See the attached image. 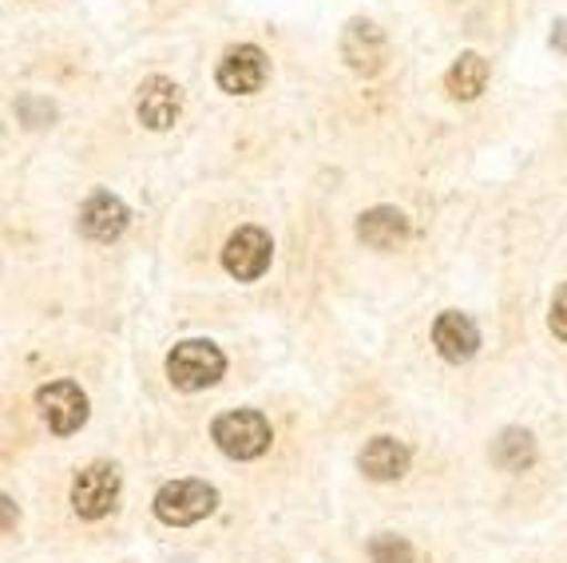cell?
Returning <instances> with one entry per match:
<instances>
[{
    "label": "cell",
    "instance_id": "1",
    "mask_svg": "<svg viewBox=\"0 0 567 563\" xmlns=\"http://www.w3.org/2000/svg\"><path fill=\"white\" fill-rule=\"evenodd\" d=\"M227 373V354L207 338H190L167 354V377L171 386L183 389V393H199L223 381Z\"/></svg>",
    "mask_w": 567,
    "mask_h": 563
},
{
    "label": "cell",
    "instance_id": "2",
    "mask_svg": "<svg viewBox=\"0 0 567 563\" xmlns=\"http://www.w3.org/2000/svg\"><path fill=\"white\" fill-rule=\"evenodd\" d=\"M210 437H215V444L227 452L230 460H255L275 441L270 421H266L258 409H230V413L215 417Z\"/></svg>",
    "mask_w": 567,
    "mask_h": 563
},
{
    "label": "cell",
    "instance_id": "3",
    "mask_svg": "<svg viewBox=\"0 0 567 563\" xmlns=\"http://www.w3.org/2000/svg\"><path fill=\"white\" fill-rule=\"evenodd\" d=\"M218 508V492L210 489L207 480H171L163 484L155 497V516L171 528H190L207 520Z\"/></svg>",
    "mask_w": 567,
    "mask_h": 563
},
{
    "label": "cell",
    "instance_id": "4",
    "mask_svg": "<svg viewBox=\"0 0 567 563\" xmlns=\"http://www.w3.org/2000/svg\"><path fill=\"white\" fill-rule=\"evenodd\" d=\"M270 258H275V243L262 226H238L235 235L223 246V266H227L230 278L238 282H255L270 270Z\"/></svg>",
    "mask_w": 567,
    "mask_h": 563
},
{
    "label": "cell",
    "instance_id": "5",
    "mask_svg": "<svg viewBox=\"0 0 567 563\" xmlns=\"http://www.w3.org/2000/svg\"><path fill=\"white\" fill-rule=\"evenodd\" d=\"M266 75H270V60L258 44H235L223 52L215 68V80L223 92L230 95H255L262 92Z\"/></svg>",
    "mask_w": 567,
    "mask_h": 563
},
{
    "label": "cell",
    "instance_id": "6",
    "mask_svg": "<svg viewBox=\"0 0 567 563\" xmlns=\"http://www.w3.org/2000/svg\"><path fill=\"white\" fill-rule=\"evenodd\" d=\"M120 500V472L115 464H87L72 480V508L84 520H104Z\"/></svg>",
    "mask_w": 567,
    "mask_h": 563
},
{
    "label": "cell",
    "instance_id": "7",
    "mask_svg": "<svg viewBox=\"0 0 567 563\" xmlns=\"http://www.w3.org/2000/svg\"><path fill=\"white\" fill-rule=\"evenodd\" d=\"M40 417L48 421V429L56 437H72V432L84 429L87 421V393L76 381H52L37 393Z\"/></svg>",
    "mask_w": 567,
    "mask_h": 563
},
{
    "label": "cell",
    "instance_id": "8",
    "mask_svg": "<svg viewBox=\"0 0 567 563\" xmlns=\"http://www.w3.org/2000/svg\"><path fill=\"white\" fill-rule=\"evenodd\" d=\"M183 112V88L167 75H152V80H143L140 84V100H135V115H140L143 127H152V132H167L175 127Z\"/></svg>",
    "mask_w": 567,
    "mask_h": 563
},
{
    "label": "cell",
    "instance_id": "9",
    "mask_svg": "<svg viewBox=\"0 0 567 563\" xmlns=\"http://www.w3.org/2000/svg\"><path fill=\"white\" fill-rule=\"evenodd\" d=\"M341 57H346V64H350L353 72L378 75L389 57L385 32H381L373 20H350L346 32H341Z\"/></svg>",
    "mask_w": 567,
    "mask_h": 563
},
{
    "label": "cell",
    "instance_id": "10",
    "mask_svg": "<svg viewBox=\"0 0 567 563\" xmlns=\"http://www.w3.org/2000/svg\"><path fill=\"white\" fill-rule=\"evenodd\" d=\"M433 346L445 361L461 366V361H473L476 349H481V329H476V321L468 314L445 310L433 321Z\"/></svg>",
    "mask_w": 567,
    "mask_h": 563
},
{
    "label": "cell",
    "instance_id": "11",
    "mask_svg": "<svg viewBox=\"0 0 567 563\" xmlns=\"http://www.w3.org/2000/svg\"><path fill=\"white\" fill-rule=\"evenodd\" d=\"M127 223H132V211L123 207L115 195H107V191H95L84 207H80V231L92 243H115L127 231Z\"/></svg>",
    "mask_w": 567,
    "mask_h": 563
},
{
    "label": "cell",
    "instance_id": "12",
    "mask_svg": "<svg viewBox=\"0 0 567 563\" xmlns=\"http://www.w3.org/2000/svg\"><path fill=\"white\" fill-rule=\"evenodd\" d=\"M358 464H361V472H365L369 480H378V484L401 480L409 469V449L398 441V437H373V441L361 449Z\"/></svg>",
    "mask_w": 567,
    "mask_h": 563
},
{
    "label": "cell",
    "instance_id": "13",
    "mask_svg": "<svg viewBox=\"0 0 567 563\" xmlns=\"http://www.w3.org/2000/svg\"><path fill=\"white\" fill-rule=\"evenodd\" d=\"M358 238L373 250H393L409 238V218L398 207H373L361 215Z\"/></svg>",
    "mask_w": 567,
    "mask_h": 563
},
{
    "label": "cell",
    "instance_id": "14",
    "mask_svg": "<svg viewBox=\"0 0 567 563\" xmlns=\"http://www.w3.org/2000/svg\"><path fill=\"white\" fill-rule=\"evenodd\" d=\"M488 84V60L481 52H461L456 64L445 72V88L453 100H476Z\"/></svg>",
    "mask_w": 567,
    "mask_h": 563
},
{
    "label": "cell",
    "instance_id": "15",
    "mask_svg": "<svg viewBox=\"0 0 567 563\" xmlns=\"http://www.w3.org/2000/svg\"><path fill=\"white\" fill-rule=\"evenodd\" d=\"M492 460L501 464L504 472H524L536 460V441H532V432L524 429H504L492 444Z\"/></svg>",
    "mask_w": 567,
    "mask_h": 563
},
{
    "label": "cell",
    "instance_id": "16",
    "mask_svg": "<svg viewBox=\"0 0 567 563\" xmlns=\"http://www.w3.org/2000/svg\"><path fill=\"white\" fill-rule=\"evenodd\" d=\"M369 563H413V547L401 535H378L369 544Z\"/></svg>",
    "mask_w": 567,
    "mask_h": 563
},
{
    "label": "cell",
    "instance_id": "17",
    "mask_svg": "<svg viewBox=\"0 0 567 563\" xmlns=\"http://www.w3.org/2000/svg\"><path fill=\"white\" fill-rule=\"evenodd\" d=\"M548 326H551V334H556L559 341H567V282L556 290V298H551Z\"/></svg>",
    "mask_w": 567,
    "mask_h": 563
},
{
    "label": "cell",
    "instance_id": "18",
    "mask_svg": "<svg viewBox=\"0 0 567 563\" xmlns=\"http://www.w3.org/2000/svg\"><path fill=\"white\" fill-rule=\"evenodd\" d=\"M551 44L559 48V52H567V20H559L556 32H551Z\"/></svg>",
    "mask_w": 567,
    "mask_h": 563
}]
</instances>
